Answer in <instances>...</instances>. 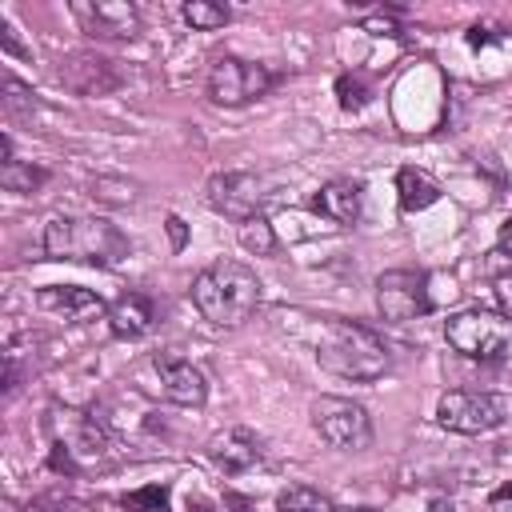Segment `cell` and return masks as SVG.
Wrapping results in <instances>:
<instances>
[{"label":"cell","mask_w":512,"mask_h":512,"mask_svg":"<svg viewBox=\"0 0 512 512\" xmlns=\"http://www.w3.org/2000/svg\"><path fill=\"white\" fill-rule=\"evenodd\" d=\"M376 308L392 324H408V320L424 316L432 308L428 272H416V268H388V272H380V280H376Z\"/></svg>","instance_id":"cell-10"},{"label":"cell","mask_w":512,"mask_h":512,"mask_svg":"<svg viewBox=\"0 0 512 512\" xmlns=\"http://www.w3.org/2000/svg\"><path fill=\"white\" fill-rule=\"evenodd\" d=\"M316 360L324 372L364 384L392 368V348L384 344L380 332H372L356 320H328V328L316 344Z\"/></svg>","instance_id":"cell-3"},{"label":"cell","mask_w":512,"mask_h":512,"mask_svg":"<svg viewBox=\"0 0 512 512\" xmlns=\"http://www.w3.org/2000/svg\"><path fill=\"white\" fill-rule=\"evenodd\" d=\"M128 236L100 216H52L44 224V252L48 260H76V264H96L112 268L128 256Z\"/></svg>","instance_id":"cell-1"},{"label":"cell","mask_w":512,"mask_h":512,"mask_svg":"<svg viewBox=\"0 0 512 512\" xmlns=\"http://www.w3.org/2000/svg\"><path fill=\"white\" fill-rule=\"evenodd\" d=\"M56 80L76 96H108V92H116L124 84L116 60H108L100 52H68V56H60Z\"/></svg>","instance_id":"cell-11"},{"label":"cell","mask_w":512,"mask_h":512,"mask_svg":"<svg viewBox=\"0 0 512 512\" xmlns=\"http://www.w3.org/2000/svg\"><path fill=\"white\" fill-rule=\"evenodd\" d=\"M444 340L468 360H500L512 348V316H500L488 308L456 312L444 324Z\"/></svg>","instance_id":"cell-5"},{"label":"cell","mask_w":512,"mask_h":512,"mask_svg":"<svg viewBox=\"0 0 512 512\" xmlns=\"http://www.w3.org/2000/svg\"><path fill=\"white\" fill-rule=\"evenodd\" d=\"M312 428L332 444V448H368L372 444V420L368 408L344 396H320L312 400Z\"/></svg>","instance_id":"cell-9"},{"label":"cell","mask_w":512,"mask_h":512,"mask_svg":"<svg viewBox=\"0 0 512 512\" xmlns=\"http://www.w3.org/2000/svg\"><path fill=\"white\" fill-rule=\"evenodd\" d=\"M168 232H172V248H184V220L168 216Z\"/></svg>","instance_id":"cell-30"},{"label":"cell","mask_w":512,"mask_h":512,"mask_svg":"<svg viewBox=\"0 0 512 512\" xmlns=\"http://www.w3.org/2000/svg\"><path fill=\"white\" fill-rule=\"evenodd\" d=\"M364 28H368V32H380V36H384V32L396 36V20H392V16H368Z\"/></svg>","instance_id":"cell-28"},{"label":"cell","mask_w":512,"mask_h":512,"mask_svg":"<svg viewBox=\"0 0 512 512\" xmlns=\"http://www.w3.org/2000/svg\"><path fill=\"white\" fill-rule=\"evenodd\" d=\"M436 420L448 432H464V436H480L492 432L500 424L512 420V400L496 396V392H472V388H452L440 396L436 404Z\"/></svg>","instance_id":"cell-6"},{"label":"cell","mask_w":512,"mask_h":512,"mask_svg":"<svg viewBox=\"0 0 512 512\" xmlns=\"http://www.w3.org/2000/svg\"><path fill=\"white\" fill-rule=\"evenodd\" d=\"M332 512H376V508H368V504H360V508H332Z\"/></svg>","instance_id":"cell-33"},{"label":"cell","mask_w":512,"mask_h":512,"mask_svg":"<svg viewBox=\"0 0 512 512\" xmlns=\"http://www.w3.org/2000/svg\"><path fill=\"white\" fill-rule=\"evenodd\" d=\"M0 184L8 188V192H32V188H40L44 180H48V172L44 168H32V164H20L16 156H12V140L4 136L0 140Z\"/></svg>","instance_id":"cell-19"},{"label":"cell","mask_w":512,"mask_h":512,"mask_svg":"<svg viewBox=\"0 0 512 512\" xmlns=\"http://www.w3.org/2000/svg\"><path fill=\"white\" fill-rule=\"evenodd\" d=\"M240 244L248 252H256V256H272L276 252V232H272V224L264 216H256V220L240 224Z\"/></svg>","instance_id":"cell-24"},{"label":"cell","mask_w":512,"mask_h":512,"mask_svg":"<svg viewBox=\"0 0 512 512\" xmlns=\"http://www.w3.org/2000/svg\"><path fill=\"white\" fill-rule=\"evenodd\" d=\"M32 92L20 84V80H12V76H4V112H12V116H32Z\"/></svg>","instance_id":"cell-25"},{"label":"cell","mask_w":512,"mask_h":512,"mask_svg":"<svg viewBox=\"0 0 512 512\" xmlns=\"http://www.w3.org/2000/svg\"><path fill=\"white\" fill-rule=\"evenodd\" d=\"M72 16L96 40H132L140 36V8L128 0H76Z\"/></svg>","instance_id":"cell-12"},{"label":"cell","mask_w":512,"mask_h":512,"mask_svg":"<svg viewBox=\"0 0 512 512\" xmlns=\"http://www.w3.org/2000/svg\"><path fill=\"white\" fill-rule=\"evenodd\" d=\"M188 512H216V504H208V500H192V496H188Z\"/></svg>","instance_id":"cell-31"},{"label":"cell","mask_w":512,"mask_h":512,"mask_svg":"<svg viewBox=\"0 0 512 512\" xmlns=\"http://www.w3.org/2000/svg\"><path fill=\"white\" fill-rule=\"evenodd\" d=\"M280 196V180L268 172H220L208 180V204L228 220H256Z\"/></svg>","instance_id":"cell-4"},{"label":"cell","mask_w":512,"mask_h":512,"mask_svg":"<svg viewBox=\"0 0 512 512\" xmlns=\"http://www.w3.org/2000/svg\"><path fill=\"white\" fill-rule=\"evenodd\" d=\"M152 368L160 376V388L172 404H184V408H200L208 400V384H204V372L192 364V360H180L172 352H156L152 356Z\"/></svg>","instance_id":"cell-13"},{"label":"cell","mask_w":512,"mask_h":512,"mask_svg":"<svg viewBox=\"0 0 512 512\" xmlns=\"http://www.w3.org/2000/svg\"><path fill=\"white\" fill-rule=\"evenodd\" d=\"M36 304H40L44 312H60V316L72 320V324L108 316V304H104L96 292L76 288V284H52V288H40V292H36Z\"/></svg>","instance_id":"cell-14"},{"label":"cell","mask_w":512,"mask_h":512,"mask_svg":"<svg viewBox=\"0 0 512 512\" xmlns=\"http://www.w3.org/2000/svg\"><path fill=\"white\" fill-rule=\"evenodd\" d=\"M180 16L196 28V32H212V28H224L228 24V4H212V0H188L184 8H180Z\"/></svg>","instance_id":"cell-21"},{"label":"cell","mask_w":512,"mask_h":512,"mask_svg":"<svg viewBox=\"0 0 512 512\" xmlns=\"http://www.w3.org/2000/svg\"><path fill=\"white\" fill-rule=\"evenodd\" d=\"M276 512H332V504L324 492H316L308 484H292L276 496Z\"/></svg>","instance_id":"cell-20"},{"label":"cell","mask_w":512,"mask_h":512,"mask_svg":"<svg viewBox=\"0 0 512 512\" xmlns=\"http://www.w3.org/2000/svg\"><path fill=\"white\" fill-rule=\"evenodd\" d=\"M276 84V76L256 64V60H240V56H216L208 68V100L224 104V108H240L260 100L268 88Z\"/></svg>","instance_id":"cell-8"},{"label":"cell","mask_w":512,"mask_h":512,"mask_svg":"<svg viewBox=\"0 0 512 512\" xmlns=\"http://www.w3.org/2000/svg\"><path fill=\"white\" fill-rule=\"evenodd\" d=\"M52 456L48 464L56 472H80L84 464H96L108 452V436L96 420L84 412H52Z\"/></svg>","instance_id":"cell-7"},{"label":"cell","mask_w":512,"mask_h":512,"mask_svg":"<svg viewBox=\"0 0 512 512\" xmlns=\"http://www.w3.org/2000/svg\"><path fill=\"white\" fill-rule=\"evenodd\" d=\"M0 44H4V52H8V56H20V60H28V56H32V52L20 44V36H16V28H12V20H4V16H0Z\"/></svg>","instance_id":"cell-27"},{"label":"cell","mask_w":512,"mask_h":512,"mask_svg":"<svg viewBox=\"0 0 512 512\" xmlns=\"http://www.w3.org/2000/svg\"><path fill=\"white\" fill-rule=\"evenodd\" d=\"M168 496H172L168 484H144V488L128 492L120 504H124V512H168Z\"/></svg>","instance_id":"cell-23"},{"label":"cell","mask_w":512,"mask_h":512,"mask_svg":"<svg viewBox=\"0 0 512 512\" xmlns=\"http://www.w3.org/2000/svg\"><path fill=\"white\" fill-rule=\"evenodd\" d=\"M396 192H400V208L404 212H420V208H428V204L440 200V184L424 168H400Z\"/></svg>","instance_id":"cell-18"},{"label":"cell","mask_w":512,"mask_h":512,"mask_svg":"<svg viewBox=\"0 0 512 512\" xmlns=\"http://www.w3.org/2000/svg\"><path fill=\"white\" fill-rule=\"evenodd\" d=\"M492 296H496V308H500V316H512V272H504V276H492Z\"/></svg>","instance_id":"cell-26"},{"label":"cell","mask_w":512,"mask_h":512,"mask_svg":"<svg viewBox=\"0 0 512 512\" xmlns=\"http://www.w3.org/2000/svg\"><path fill=\"white\" fill-rule=\"evenodd\" d=\"M312 208H316L324 220L348 228V224H356L360 212H364V188H360L356 180H328V184L312 196Z\"/></svg>","instance_id":"cell-15"},{"label":"cell","mask_w":512,"mask_h":512,"mask_svg":"<svg viewBox=\"0 0 512 512\" xmlns=\"http://www.w3.org/2000/svg\"><path fill=\"white\" fill-rule=\"evenodd\" d=\"M428 512H456V504L440 496V500H432V504H428Z\"/></svg>","instance_id":"cell-32"},{"label":"cell","mask_w":512,"mask_h":512,"mask_svg":"<svg viewBox=\"0 0 512 512\" xmlns=\"http://www.w3.org/2000/svg\"><path fill=\"white\" fill-rule=\"evenodd\" d=\"M152 320H156V312H152V300H148L144 292H124V296H116V300L108 304V328H112V336H120V340L144 336V332L152 328Z\"/></svg>","instance_id":"cell-17"},{"label":"cell","mask_w":512,"mask_h":512,"mask_svg":"<svg viewBox=\"0 0 512 512\" xmlns=\"http://www.w3.org/2000/svg\"><path fill=\"white\" fill-rule=\"evenodd\" d=\"M336 96H340V108L344 112H360L368 100H372V84L364 72H344L336 80Z\"/></svg>","instance_id":"cell-22"},{"label":"cell","mask_w":512,"mask_h":512,"mask_svg":"<svg viewBox=\"0 0 512 512\" xmlns=\"http://www.w3.org/2000/svg\"><path fill=\"white\" fill-rule=\"evenodd\" d=\"M496 256H504L508 264H512V220L500 228V236H496Z\"/></svg>","instance_id":"cell-29"},{"label":"cell","mask_w":512,"mask_h":512,"mask_svg":"<svg viewBox=\"0 0 512 512\" xmlns=\"http://www.w3.org/2000/svg\"><path fill=\"white\" fill-rule=\"evenodd\" d=\"M208 456H212V464H216L220 472L236 476V472H244V468H252V464L260 460V440H256L248 428H228V432H220V436L208 444Z\"/></svg>","instance_id":"cell-16"},{"label":"cell","mask_w":512,"mask_h":512,"mask_svg":"<svg viewBox=\"0 0 512 512\" xmlns=\"http://www.w3.org/2000/svg\"><path fill=\"white\" fill-rule=\"evenodd\" d=\"M192 304L200 308L204 320H212L220 328H236L256 312L260 280L240 260H216L192 280Z\"/></svg>","instance_id":"cell-2"}]
</instances>
